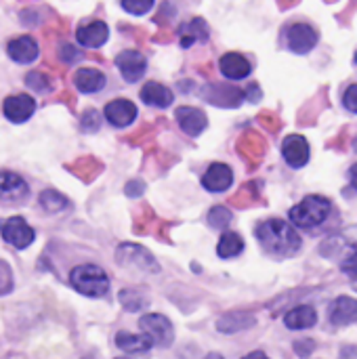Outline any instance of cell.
<instances>
[{"mask_svg": "<svg viewBox=\"0 0 357 359\" xmlns=\"http://www.w3.org/2000/svg\"><path fill=\"white\" fill-rule=\"evenodd\" d=\"M25 82H27V86L29 88H36V90H40V93H44V90H48V78L44 76V74H40V72H32V74H27V78H25Z\"/></svg>", "mask_w": 357, "mask_h": 359, "instance_id": "d590c367", "label": "cell"}, {"mask_svg": "<svg viewBox=\"0 0 357 359\" xmlns=\"http://www.w3.org/2000/svg\"><path fill=\"white\" fill-rule=\"evenodd\" d=\"M120 4L130 15H145L147 11H151L154 0H120Z\"/></svg>", "mask_w": 357, "mask_h": 359, "instance_id": "836d02e7", "label": "cell"}, {"mask_svg": "<svg viewBox=\"0 0 357 359\" xmlns=\"http://www.w3.org/2000/svg\"><path fill=\"white\" fill-rule=\"evenodd\" d=\"M27 183L15 172H0V202L21 204L27 198Z\"/></svg>", "mask_w": 357, "mask_h": 359, "instance_id": "8fae6325", "label": "cell"}, {"mask_svg": "<svg viewBox=\"0 0 357 359\" xmlns=\"http://www.w3.org/2000/svg\"><path fill=\"white\" fill-rule=\"evenodd\" d=\"M13 290V273L6 263L0 261V297L8 294Z\"/></svg>", "mask_w": 357, "mask_h": 359, "instance_id": "8d00e7d4", "label": "cell"}, {"mask_svg": "<svg viewBox=\"0 0 357 359\" xmlns=\"http://www.w3.org/2000/svg\"><path fill=\"white\" fill-rule=\"evenodd\" d=\"M349 179H351V185H353V189L357 191V164L351 166V170H349Z\"/></svg>", "mask_w": 357, "mask_h": 359, "instance_id": "b9f144b4", "label": "cell"}, {"mask_svg": "<svg viewBox=\"0 0 357 359\" xmlns=\"http://www.w3.org/2000/svg\"><path fill=\"white\" fill-rule=\"evenodd\" d=\"M202 97H206L215 105L223 107H236L244 101V90L229 86V84H206L202 88Z\"/></svg>", "mask_w": 357, "mask_h": 359, "instance_id": "4fadbf2b", "label": "cell"}, {"mask_svg": "<svg viewBox=\"0 0 357 359\" xmlns=\"http://www.w3.org/2000/svg\"><path fill=\"white\" fill-rule=\"evenodd\" d=\"M356 149H357V141H356Z\"/></svg>", "mask_w": 357, "mask_h": 359, "instance_id": "f6af8a7d", "label": "cell"}, {"mask_svg": "<svg viewBox=\"0 0 357 359\" xmlns=\"http://www.w3.org/2000/svg\"><path fill=\"white\" fill-rule=\"evenodd\" d=\"M242 250H244V240H242V236L236 233V231H225V233L221 236L219 244H217V252H219L221 259H234V257H238Z\"/></svg>", "mask_w": 357, "mask_h": 359, "instance_id": "f1b7e54d", "label": "cell"}, {"mask_svg": "<svg viewBox=\"0 0 357 359\" xmlns=\"http://www.w3.org/2000/svg\"><path fill=\"white\" fill-rule=\"evenodd\" d=\"M69 284L84 297L103 299L109 292V278L97 265H78L69 271Z\"/></svg>", "mask_w": 357, "mask_h": 359, "instance_id": "3957f363", "label": "cell"}, {"mask_svg": "<svg viewBox=\"0 0 357 359\" xmlns=\"http://www.w3.org/2000/svg\"><path fill=\"white\" fill-rule=\"evenodd\" d=\"M67 170H72L80 181L93 183V181L101 175L103 164H101L97 158H93V156H84V158H78L76 162L67 164Z\"/></svg>", "mask_w": 357, "mask_h": 359, "instance_id": "4316f807", "label": "cell"}, {"mask_svg": "<svg viewBox=\"0 0 357 359\" xmlns=\"http://www.w3.org/2000/svg\"><path fill=\"white\" fill-rule=\"evenodd\" d=\"M328 320L335 326H349L357 322V299L339 297L328 309Z\"/></svg>", "mask_w": 357, "mask_h": 359, "instance_id": "e0dca14e", "label": "cell"}, {"mask_svg": "<svg viewBox=\"0 0 357 359\" xmlns=\"http://www.w3.org/2000/svg\"><path fill=\"white\" fill-rule=\"evenodd\" d=\"M349 282H351V286H353V290H356V292H357V278H353V280H349Z\"/></svg>", "mask_w": 357, "mask_h": 359, "instance_id": "7bdbcfd3", "label": "cell"}, {"mask_svg": "<svg viewBox=\"0 0 357 359\" xmlns=\"http://www.w3.org/2000/svg\"><path fill=\"white\" fill-rule=\"evenodd\" d=\"M231 212L225 208V206H215L210 212H208V225L215 227V229H225L229 223H231Z\"/></svg>", "mask_w": 357, "mask_h": 359, "instance_id": "1f68e13d", "label": "cell"}, {"mask_svg": "<svg viewBox=\"0 0 357 359\" xmlns=\"http://www.w3.org/2000/svg\"><path fill=\"white\" fill-rule=\"evenodd\" d=\"M99 124H101L99 111H97V109H86L84 116H82V130L95 133V130H99Z\"/></svg>", "mask_w": 357, "mask_h": 359, "instance_id": "e575fe53", "label": "cell"}, {"mask_svg": "<svg viewBox=\"0 0 357 359\" xmlns=\"http://www.w3.org/2000/svg\"><path fill=\"white\" fill-rule=\"evenodd\" d=\"M107 36H109V29H107V25L103 21H93V23H86V25H80L78 32H76V38L84 48L103 46L107 42Z\"/></svg>", "mask_w": 357, "mask_h": 359, "instance_id": "d6986e66", "label": "cell"}, {"mask_svg": "<svg viewBox=\"0 0 357 359\" xmlns=\"http://www.w3.org/2000/svg\"><path fill=\"white\" fill-rule=\"evenodd\" d=\"M259 120H261V124H265L269 130H276V128L280 126V120H276V116H274V114H269V111H267V114H261V116H259Z\"/></svg>", "mask_w": 357, "mask_h": 359, "instance_id": "60d3db41", "label": "cell"}, {"mask_svg": "<svg viewBox=\"0 0 357 359\" xmlns=\"http://www.w3.org/2000/svg\"><path fill=\"white\" fill-rule=\"evenodd\" d=\"M257 324L255 316L250 313H227L223 316L219 322H217V330L223 332V334H236V332H242V330H248Z\"/></svg>", "mask_w": 357, "mask_h": 359, "instance_id": "83f0119b", "label": "cell"}, {"mask_svg": "<svg viewBox=\"0 0 357 359\" xmlns=\"http://www.w3.org/2000/svg\"><path fill=\"white\" fill-rule=\"evenodd\" d=\"M105 118L112 126L124 128L137 120V105L128 99H114L105 105Z\"/></svg>", "mask_w": 357, "mask_h": 359, "instance_id": "9a60e30c", "label": "cell"}, {"mask_svg": "<svg viewBox=\"0 0 357 359\" xmlns=\"http://www.w3.org/2000/svg\"><path fill=\"white\" fill-rule=\"evenodd\" d=\"M6 53L15 63H32L38 59L40 50H38V44L32 36H19V38L8 42Z\"/></svg>", "mask_w": 357, "mask_h": 359, "instance_id": "ffe728a7", "label": "cell"}, {"mask_svg": "<svg viewBox=\"0 0 357 359\" xmlns=\"http://www.w3.org/2000/svg\"><path fill=\"white\" fill-rule=\"evenodd\" d=\"M139 328L145 332V337H149V341L156 345V347H170L173 341H175V330H173V324L160 316V313H149V316H143L139 320Z\"/></svg>", "mask_w": 357, "mask_h": 359, "instance_id": "5b68a950", "label": "cell"}, {"mask_svg": "<svg viewBox=\"0 0 357 359\" xmlns=\"http://www.w3.org/2000/svg\"><path fill=\"white\" fill-rule=\"evenodd\" d=\"M219 69L229 80H244L252 72L250 61L244 55H240V53H227V55H223L221 61H219Z\"/></svg>", "mask_w": 357, "mask_h": 359, "instance_id": "ac0fdd59", "label": "cell"}, {"mask_svg": "<svg viewBox=\"0 0 357 359\" xmlns=\"http://www.w3.org/2000/svg\"><path fill=\"white\" fill-rule=\"evenodd\" d=\"M343 103L349 111L357 114V84H351L347 90H345V97H343Z\"/></svg>", "mask_w": 357, "mask_h": 359, "instance_id": "f35d334b", "label": "cell"}, {"mask_svg": "<svg viewBox=\"0 0 357 359\" xmlns=\"http://www.w3.org/2000/svg\"><path fill=\"white\" fill-rule=\"evenodd\" d=\"M257 200V187H255V183H246L234 198H231V202L236 204V206H248L250 202H255Z\"/></svg>", "mask_w": 357, "mask_h": 359, "instance_id": "d6a6232c", "label": "cell"}, {"mask_svg": "<svg viewBox=\"0 0 357 359\" xmlns=\"http://www.w3.org/2000/svg\"><path fill=\"white\" fill-rule=\"evenodd\" d=\"M231 183H234V172H231V168H229L227 164H219V162L213 164V166L204 172V177H202L204 189H208V191H213V194H219V191L229 189Z\"/></svg>", "mask_w": 357, "mask_h": 359, "instance_id": "2e32d148", "label": "cell"}, {"mask_svg": "<svg viewBox=\"0 0 357 359\" xmlns=\"http://www.w3.org/2000/svg\"><path fill=\"white\" fill-rule=\"evenodd\" d=\"M0 233H2V240L8 242L11 246L23 250L27 248L34 240H36V233L34 229L25 223V219L21 217H11V219H2L0 221Z\"/></svg>", "mask_w": 357, "mask_h": 359, "instance_id": "8992f818", "label": "cell"}, {"mask_svg": "<svg viewBox=\"0 0 357 359\" xmlns=\"http://www.w3.org/2000/svg\"><path fill=\"white\" fill-rule=\"evenodd\" d=\"M238 151L250 166H257L265 156V141L257 133H244L238 141Z\"/></svg>", "mask_w": 357, "mask_h": 359, "instance_id": "44dd1931", "label": "cell"}, {"mask_svg": "<svg viewBox=\"0 0 357 359\" xmlns=\"http://www.w3.org/2000/svg\"><path fill=\"white\" fill-rule=\"evenodd\" d=\"M255 236L265 252L280 257V259L295 257L303 246L297 229L282 219H267V221L259 223L255 229Z\"/></svg>", "mask_w": 357, "mask_h": 359, "instance_id": "6da1fadb", "label": "cell"}, {"mask_svg": "<svg viewBox=\"0 0 357 359\" xmlns=\"http://www.w3.org/2000/svg\"><path fill=\"white\" fill-rule=\"evenodd\" d=\"M116 261H118L122 267L147 271V273H156V271L160 269V267H158V261H156L143 246H137V244H122V246H118V250H116Z\"/></svg>", "mask_w": 357, "mask_h": 359, "instance_id": "277c9868", "label": "cell"}, {"mask_svg": "<svg viewBox=\"0 0 357 359\" xmlns=\"http://www.w3.org/2000/svg\"><path fill=\"white\" fill-rule=\"evenodd\" d=\"M353 61H356V65H357V53H356V57H353Z\"/></svg>", "mask_w": 357, "mask_h": 359, "instance_id": "ee69618b", "label": "cell"}, {"mask_svg": "<svg viewBox=\"0 0 357 359\" xmlns=\"http://www.w3.org/2000/svg\"><path fill=\"white\" fill-rule=\"evenodd\" d=\"M59 57H61V61H63V63H74V61L82 59L84 55H82L76 46H72V44H63V46H61V50H59Z\"/></svg>", "mask_w": 357, "mask_h": 359, "instance_id": "74e56055", "label": "cell"}, {"mask_svg": "<svg viewBox=\"0 0 357 359\" xmlns=\"http://www.w3.org/2000/svg\"><path fill=\"white\" fill-rule=\"evenodd\" d=\"M332 212V202L324 196H307L303 198L297 206L290 208L288 217L292 221V225L301 227V229H311L322 225Z\"/></svg>", "mask_w": 357, "mask_h": 359, "instance_id": "7a4b0ae2", "label": "cell"}, {"mask_svg": "<svg viewBox=\"0 0 357 359\" xmlns=\"http://www.w3.org/2000/svg\"><path fill=\"white\" fill-rule=\"evenodd\" d=\"M356 229L357 227H349L347 231L337 233L335 238L326 240V242L322 244V248H320V250H322V255H324L326 259H337L339 255L345 259L347 255H351L353 250H357Z\"/></svg>", "mask_w": 357, "mask_h": 359, "instance_id": "7c38bea8", "label": "cell"}, {"mask_svg": "<svg viewBox=\"0 0 357 359\" xmlns=\"http://www.w3.org/2000/svg\"><path fill=\"white\" fill-rule=\"evenodd\" d=\"M116 65L122 74V78L126 82H137L143 78L145 69H147V61L139 50H122L116 57Z\"/></svg>", "mask_w": 357, "mask_h": 359, "instance_id": "9c48e42d", "label": "cell"}, {"mask_svg": "<svg viewBox=\"0 0 357 359\" xmlns=\"http://www.w3.org/2000/svg\"><path fill=\"white\" fill-rule=\"evenodd\" d=\"M179 36H181V46L189 48L194 42H206L208 40V25L202 17H194L191 21L181 25Z\"/></svg>", "mask_w": 357, "mask_h": 359, "instance_id": "603a6c76", "label": "cell"}, {"mask_svg": "<svg viewBox=\"0 0 357 359\" xmlns=\"http://www.w3.org/2000/svg\"><path fill=\"white\" fill-rule=\"evenodd\" d=\"M282 156L288 166L303 168L309 162V143L303 135H288L282 143Z\"/></svg>", "mask_w": 357, "mask_h": 359, "instance_id": "ba28073f", "label": "cell"}, {"mask_svg": "<svg viewBox=\"0 0 357 359\" xmlns=\"http://www.w3.org/2000/svg\"><path fill=\"white\" fill-rule=\"evenodd\" d=\"M40 206H42L46 212L57 215V212H63V210L69 208V200H67L63 194L55 191V189H46V191L40 194Z\"/></svg>", "mask_w": 357, "mask_h": 359, "instance_id": "f546056e", "label": "cell"}, {"mask_svg": "<svg viewBox=\"0 0 357 359\" xmlns=\"http://www.w3.org/2000/svg\"><path fill=\"white\" fill-rule=\"evenodd\" d=\"M175 118L181 126V130L189 137H198L206 130L208 126V120H206V114L198 107H191V105H183L175 111Z\"/></svg>", "mask_w": 357, "mask_h": 359, "instance_id": "5bb4252c", "label": "cell"}, {"mask_svg": "<svg viewBox=\"0 0 357 359\" xmlns=\"http://www.w3.org/2000/svg\"><path fill=\"white\" fill-rule=\"evenodd\" d=\"M288 330H309L318 324V313L311 305H299L284 316Z\"/></svg>", "mask_w": 357, "mask_h": 359, "instance_id": "7402d4cb", "label": "cell"}, {"mask_svg": "<svg viewBox=\"0 0 357 359\" xmlns=\"http://www.w3.org/2000/svg\"><path fill=\"white\" fill-rule=\"evenodd\" d=\"M175 95L168 86L160 84V82H147L141 88V101H145L147 105L154 107H168L173 103Z\"/></svg>", "mask_w": 357, "mask_h": 359, "instance_id": "d4e9b609", "label": "cell"}, {"mask_svg": "<svg viewBox=\"0 0 357 359\" xmlns=\"http://www.w3.org/2000/svg\"><path fill=\"white\" fill-rule=\"evenodd\" d=\"M74 84L80 93H97L105 86V74L99 72V69H93V67H82L76 72L74 76Z\"/></svg>", "mask_w": 357, "mask_h": 359, "instance_id": "cb8c5ba5", "label": "cell"}, {"mask_svg": "<svg viewBox=\"0 0 357 359\" xmlns=\"http://www.w3.org/2000/svg\"><path fill=\"white\" fill-rule=\"evenodd\" d=\"M120 303L124 305L126 311H141L143 307H147V299L137 290H124L120 294Z\"/></svg>", "mask_w": 357, "mask_h": 359, "instance_id": "4dcf8cb0", "label": "cell"}, {"mask_svg": "<svg viewBox=\"0 0 357 359\" xmlns=\"http://www.w3.org/2000/svg\"><path fill=\"white\" fill-rule=\"evenodd\" d=\"M116 345L126 355H141V353H147L154 347L149 337H137V334H130V332H118L116 334Z\"/></svg>", "mask_w": 357, "mask_h": 359, "instance_id": "484cf974", "label": "cell"}, {"mask_svg": "<svg viewBox=\"0 0 357 359\" xmlns=\"http://www.w3.org/2000/svg\"><path fill=\"white\" fill-rule=\"evenodd\" d=\"M34 111H36V101L29 95H13V97H6L2 103V114L15 124L29 120Z\"/></svg>", "mask_w": 357, "mask_h": 359, "instance_id": "30bf717a", "label": "cell"}, {"mask_svg": "<svg viewBox=\"0 0 357 359\" xmlns=\"http://www.w3.org/2000/svg\"><path fill=\"white\" fill-rule=\"evenodd\" d=\"M286 44L292 53L305 55L318 44V32L309 23H292L286 29Z\"/></svg>", "mask_w": 357, "mask_h": 359, "instance_id": "52a82bcc", "label": "cell"}, {"mask_svg": "<svg viewBox=\"0 0 357 359\" xmlns=\"http://www.w3.org/2000/svg\"><path fill=\"white\" fill-rule=\"evenodd\" d=\"M143 189H145V187H143V183H141V181H130V183L126 185V189H124V191H126V196H128V198H137V196H141V194H143Z\"/></svg>", "mask_w": 357, "mask_h": 359, "instance_id": "ab89813d", "label": "cell"}]
</instances>
